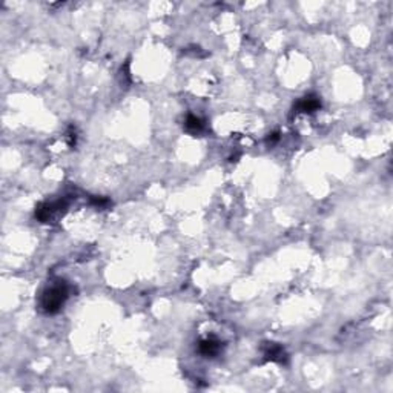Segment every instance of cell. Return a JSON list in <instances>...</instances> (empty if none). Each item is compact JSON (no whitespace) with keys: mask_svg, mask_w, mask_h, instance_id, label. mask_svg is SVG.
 <instances>
[{"mask_svg":"<svg viewBox=\"0 0 393 393\" xmlns=\"http://www.w3.org/2000/svg\"><path fill=\"white\" fill-rule=\"evenodd\" d=\"M69 295V289L68 284L65 281H57L53 286H50L43 295H42V307L46 313H57L62 306L65 304V301L68 300Z\"/></svg>","mask_w":393,"mask_h":393,"instance_id":"1","label":"cell"},{"mask_svg":"<svg viewBox=\"0 0 393 393\" xmlns=\"http://www.w3.org/2000/svg\"><path fill=\"white\" fill-rule=\"evenodd\" d=\"M320 108H321V100L317 95H306L293 106V111L295 112L312 114V112L318 111Z\"/></svg>","mask_w":393,"mask_h":393,"instance_id":"2","label":"cell"},{"mask_svg":"<svg viewBox=\"0 0 393 393\" xmlns=\"http://www.w3.org/2000/svg\"><path fill=\"white\" fill-rule=\"evenodd\" d=\"M199 350H200L202 355H205L208 358H214L221 350V342L217 338H206L200 342Z\"/></svg>","mask_w":393,"mask_h":393,"instance_id":"3","label":"cell"},{"mask_svg":"<svg viewBox=\"0 0 393 393\" xmlns=\"http://www.w3.org/2000/svg\"><path fill=\"white\" fill-rule=\"evenodd\" d=\"M264 357L266 360H270V361H278V363H283L286 360V352L284 349L280 346V344H267L266 346V350H264Z\"/></svg>","mask_w":393,"mask_h":393,"instance_id":"4","label":"cell"},{"mask_svg":"<svg viewBox=\"0 0 393 393\" xmlns=\"http://www.w3.org/2000/svg\"><path fill=\"white\" fill-rule=\"evenodd\" d=\"M184 126H186V129H187L189 132L199 134V132H202V131L205 129V122L200 119V117H197V115H192V114H190V115H187Z\"/></svg>","mask_w":393,"mask_h":393,"instance_id":"5","label":"cell"},{"mask_svg":"<svg viewBox=\"0 0 393 393\" xmlns=\"http://www.w3.org/2000/svg\"><path fill=\"white\" fill-rule=\"evenodd\" d=\"M91 203L95 205L97 208H106V206L111 205V202H109L108 199H97V197H92V199H91Z\"/></svg>","mask_w":393,"mask_h":393,"instance_id":"6","label":"cell"},{"mask_svg":"<svg viewBox=\"0 0 393 393\" xmlns=\"http://www.w3.org/2000/svg\"><path fill=\"white\" fill-rule=\"evenodd\" d=\"M280 140V134L278 132H272V134H269V137L266 138V143L267 144H275Z\"/></svg>","mask_w":393,"mask_h":393,"instance_id":"7","label":"cell"}]
</instances>
